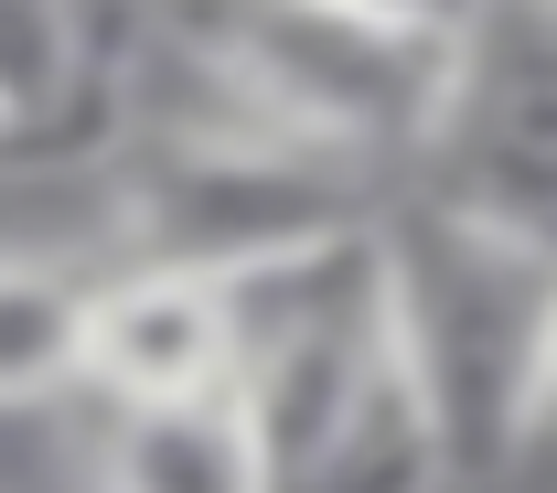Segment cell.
<instances>
[{
  "label": "cell",
  "instance_id": "obj_2",
  "mask_svg": "<svg viewBox=\"0 0 557 493\" xmlns=\"http://www.w3.org/2000/svg\"><path fill=\"white\" fill-rule=\"evenodd\" d=\"M205 44L236 65V86L269 108L289 140L344 150V161H418L450 97L461 33L364 22L344 0H194Z\"/></svg>",
  "mask_w": 557,
  "mask_h": 493
},
{
  "label": "cell",
  "instance_id": "obj_11",
  "mask_svg": "<svg viewBox=\"0 0 557 493\" xmlns=\"http://www.w3.org/2000/svg\"><path fill=\"white\" fill-rule=\"evenodd\" d=\"M0 150H11V130H0Z\"/></svg>",
  "mask_w": 557,
  "mask_h": 493
},
{
  "label": "cell",
  "instance_id": "obj_3",
  "mask_svg": "<svg viewBox=\"0 0 557 493\" xmlns=\"http://www.w3.org/2000/svg\"><path fill=\"white\" fill-rule=\"evenodd\" d=\"M375 172L311 140H139L129 183H119V236L150 269H194V280H236L278 247L375 225Z\"/></svg>",
  "mask_w": 557,
  "mask_h": 493
},
{
  "label": "cell",
  "instance_id": "obj_10",
  "mask_svg": "<svg viewBox=\"0 0 557 493\" xmlns=\"http://www.w3.org/2000/svg\"><path fill=\"white\" fill-rule=\"evenodd\" d=\"M536 429H557V344H547V408H536Z\"/></svg>",
  "mask_w": 557,
  "mask_h": 493
},
{
  "label": "cell",
  "instance_id": "obj_8",
  "mask_svg": "<svg viewBox=\"0 0 557 493\" xmlns=\"http://www.w3.org/2000/svg\"><path fill=\"white\" fill-rule=\"evenodd\" d=\"M75 97H86V65H75L65 0H0V130H11V150L44 140Z\"/></svg>",
  "mask_w": 557,
  "mask_h": 493
},
{
  "label": "cell",
  "instance_id": "obj_9",
  "mask_svg": "<svg viewBox=\"0 0 557 493\" xmlns=\"http://www.w3.org/2000/svg\"><path fill=\"white\" fill-rule=\"evenodd\" d=\"M364 22H408V33H472L483 22V0H344Z\"/></svg>",
  "mask_w": 557,
  "mask_h": 493
},
{
  "label": "cell",
  "instance_id": "obj_1",
  "mask_svg": "<svg viewBox=\"0 0 557 493\" xmlns=\"http://www.w3.org/2000/svg\"><path fill=\"white\" fill-rule=\"evenodd\" d=\"M375 236H386V322L440 419L450 483H504V461L536 440V408H547L557 247L472 225L440 194L408 214H375Z\"/></svg>",
  "mask_w": 557,
  "mask_h": 493
},
{
  "label": "cell",
  "instance_id": "obj_4",
  "mask_svg": "<svg viewBox=\"0 0 557 493\" xmlns=\"http://www.w3.org/2000/svg\"><path fill=\"white\" fill-rule=\"evenodd\" d=\"M75 386L108 408H161V397H205L225 386V300L194 269H108L86 280V344H75Z\"/></svg>",
  "mask_w": 557,
  "mask_h": 493
},
{
  "label": "cell",
  "instance_id": "obj_7",
  "mask_svg": "<svg viewBox=\"0 0 557 493\" xmlns=\"http://www.w3.org/2000/svg\"><path fill=\"white\" fill-rule=\"evenodd\" d=\"M75 344H86V280L65 258L0 247V408L75 397Z\"/></svg>",
  "mask_w": 557,
  "mask_h": 493
},
{
  "label": "cell",
  "instance_id": "obj_6",
  "mask_svg": "<svg viewBox=\"0 0 557 493\" xmlns=\"http://www.w3.org/2000/svg\"><path fill=\"white\" fill-rule=\"evenodd\" d=\"M440 483H450V461H440V419H429L408 354H397V322H386V354L364 365L354 408L333 419V440H322L278 493H440Z\"/></svg>",
  "mask_w": 557,
  "mask_h": 493
},
{
  "label": "cell",
  "instance_id": "obj_5",
  "mask_svg": "<svg viewBox=\"0 0 557 493\" xmlns=\"http://www.w3.org/2000/svg\"><path fill=\"white\" fill-rule=\"evenodd\" d=\"M86 483L97 493H269L258 440L236 419V397H161V408H108V429L86 440Z\"/></svg>",
  "mask_w": 557,
  "mask_h": 493
}]
</instances>
